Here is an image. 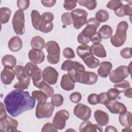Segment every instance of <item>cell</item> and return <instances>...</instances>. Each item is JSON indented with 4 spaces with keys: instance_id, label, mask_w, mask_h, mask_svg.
I'll return each mask as SVG.
<instances>
[{
    "instance_id": "cell-19",
    "label": "cell",
    "mask_w": 132,
    "mask_h": 132,
    "mask_svg": "<svg viewBox=\"0 0 132 132\" xmlns=\"http://www.w3.org/2000/svg\"><path fill=\"white\" fill-rule=\"evenodd\" d=\"M29 59L35 64L42 63L45 58V55L42 50L31 49L29 51L28 54Z\"/></svg>"
},
{
    "instance_id": "cell-55",
    "label": "cell",
    "mask_w": 132,
    "mask_h": 132,
    "mask_svg": "<svg viewBox=\"0 0 132 132\" xmlns=\"http://www.w3.org/2000/svg\"><path fill=\"white\" fill-rule=\"evenodd\" d=\"M41 3L45 7H52L54 6L56 3V1H53V0H50V1H45V0H42L41 1Z\"/></svg>"
},
{
    "instance_id": "cell-4",
    "label": "cell",
    "mask_w": 132,
    "mask_h": 132,
    "mask_svg": "<svg viewBox=\"0 0 132 132\" xmlns=\"http://www.w3.org/2000/svg\"><path fill=\"white\" fill-rule=\"evenodd\" d=\"M14 71L19 82L14 84V88L20 90L28 89L30 85V77L26 73L25 68L23 65H17L14 68Z\"/></svg>"
},
{
    "instance_id": "cell-27",
    "label": "cell",
    "mask_w": 132,
    "mask_h": 132,
    "mask_svg": "<svg viewBox=\"0 0 132 132\" xmlns=\"http://www.w3.org/2000/svg\"><path fill=\"white\" fill-rule=\"evenodd\" d=\"M119 121L121 125L125 127H131L132 125V114L130 112L126 111L119 114Z\"/></svg>"
},
{
    "instance_id": "cell-43",
    "label": "cell",
    "mask_w": 132,
    "mask_h": 132,
    "mask_svg": "<svg viewBox=\"0 0 132 132\" xmlns=\"http://www.w3.org/2000/svg\"><path fill=\"white\" fill-rule=\"evenodd\" d=\"M58 128L54 124L50 122H47L45 123L43 126L42 127V128L41 129V131L42 132H46V131H58Z\"/></svg>"
},
{
    "instance_id": "cell-44",
    "label": "cell",
    "mask_w": 132,
    "mask_h": 132,
    "mask_svg": "<svg viewBox=\"0 0 132 132\" xmlns=\"http://www.w3.org/2000/svg\"><path fill=\"white\" fill-rule=\"evenodd\" d=\"M130 87V85L129 82L126 80L124 79L123 80H122V81L118 82V83H116L114 85V88L119 89H122V92H123V91L124 90H125L126 89Z\"/></svg>"
},
{
    "instance_id": "cell-13",
    "label": "cell",
    "mask_w": 132,
    "mask_h": 132,
    "mask_svg": "<svg viewBox=\"0 0 132 132\" xmlns=\"http://www.w3.org/2000/svg\"><path fill=\"white\" fill-rule=\"evenodd\" d=\"M18 121L14 119L7 116L5 118L0 120L1 131H17Z\"/></svg>"
},
{
    "instance_id": "cell-20",
    "label": "cell",
    "mask_w": 132,
    "mask_h": 132,
    "mask_svg": "<svg viewBox=\"0 0 132 132\" xmlns=\"http://www.w3.org/2000/svg\"><path fill=\"white\" fill-rule=\"evenodd\" d=\"M97 79L98 76L95 73L93 72L85 71L81 75L79 83L91 85L95 84Z\"/></svg>"
},
{
    "instance_id": "cell-8",
    "label": "cell",
    "mask_w": 132,
    "mask_h": 132,
    "mask_svg": "<svg viewBox=\"0 0 132 132\" xmlns=\"http://www.w3.org/2000/svg\"><path fill=\"white\" fill-rule=\"evenodd\" d=\"M54 19V14L51 12H45L42 13L39 25L38 30L43 33L51 32L54 27L52 21Z\"/></svg>"
},
{
    "instance_id": "cell-45",
    "label": "cell",
    "mask_w": 132,
    "mask_h": 132,
    "mask_svg": "<svg viewBox=\"0 0 132 132\" xmlns=\"http://www.w3.org/2000/svg\"><path fill=\"white\" fill-rule=\"evenodd\" d=\"M30 1L28 0H18L17 1V6L19 10L22 11L26 10L29 6Z\"/></svg>"
},
{
    "instance_id": "cell-26",
    "label": "cell",
    "mask_w": 132,
    "mask_h": 132,
    "mask_svg": "<svg viewBox=\"0 0 132 132\" xmlns=\"http://www.w3.org/2000/svg\"><path fill=\"white\" fill-rule=\"evenodd\" d=\"M30 76L32 78L34 85L37 88L38 84L43 80V72L38 67V66H36L32 69Z\"/></svg>"
},
{
    "instance_id": "cell-33",
    "label": "cell",
    "mask_w": 132,
    "mask_h": 132,
    "mask_svg": "<svg viewBox=\"0 0 132 132\" xmlns=\"http://www.w3.org/2000/svg\"><path fill=\"white\" fill-rule=\"evenodd\" d=\"M11 11L10 8L4 7L0 9V22L1 24L7 23L11 16Z\"/></svg>"
},
{
    "instance_id": "cell-11",
    "label": "cell",
    "mask_w": 132,
    "mask_h": 132,
    "mask_svg": "<svg viewBox=\"0 0 132 132\" xmlns=\"http://www.w3.org/2000/svg\"><path fill=\"white\" fill-rule=\"evenodd\" d=\"M69 112L67 110H60L55 113L53 123L58 129H63L65 126L66 121L69 119Z\"/></svg>"
},
{
    "instance_id": "cell-17",
    "label": "cell",
    "mask_w": 132,
    "mask_h": 132,
    "mask_svg": "<svg viewBox=\"0 0 132 132\" xmlns=\"http://www.w3.org/2000/svg\"><path fill=\"white\" fill-rule=\"evenodd\" d=\"M15 75L14 70L9 67H4L1 74V79L4 85H9L13 80Z\"/></svg>"
},
{
    "instance_id": "cell-28",
    "label": "cell",
    "mask_w": 132,
    "mask_h": 132,
    "mask_svg": "<svg viewBox=\"0 0 132 132\" xmlns=\"http://www.w3.org/2000/svg\"><path fill=\"white\" fill-rule=\"evenodd\" d=\"M30 45L32 49L42 50L46 45L44 39L39 36L34 37L30 41Z\"/></svg>"
},
{
    "instance_id": "cell-16",
    "label": "cell",
    "mask_w": 132,
    "mask_h": 132,
    "mask_svg": "<svg viewBox=\"0 0 132 132\" xmlns=\"http://www.w3.org/2000/svg\"><path fill=\"white\" fill-rule=\"evenodd\" d=\"M105 106L109 111L113 114H121L127 111V108L125 105L116 100L110 101Z\"/></svg>"
},
{
    "instance_id": "cell-30",
    "label": "cell",
    "mask_w": 132,
    "mask_h": 132,
    "mask_svg": "<svg viewBox=\"0 0 132 132\" xmlns=\"http://www.w3.org/2000/svg\"><path fill=\"white\" fill-rule=\"evenodd\" d=\"M37 88H38L40 91H42L45 93L48 97H52L54 95V89L44 80H42L38 84Z\"/></svg>"
},
{
    "instance_id": "cell-2",
    "label": "cell",
    "mask_w": 132,
    "mask_h": 132,
    "mask_svg": "<svg viewBox=\"0 0 132 132\" xmlns=\"http://www.w3.org/2000/svg\"><path fill=\"white\" fill-rule=\"evenodd\" d=\"M86 24V27L77 36L78 42L82 45L89 43L91 39L97 33V29L100 25V23L95 18H90Z\"/></svg>"
},
{
    "instance_id": "cell-3",
    "label": "cell",
    "mask_w": 132,
    "mask_h": 132,
    "mask_svg": "<svg viewBox=\"0 0 132 132\" xmlns=\"http://www.w3.org/2000/svg\"><path fill=\"white\" fill-rule=\"evenodd\" d=\"M128 28V25L126 21H121L118 24L116 34L110 38V42L113 46L118 47L124 44Z\"/></svg>"
},
{
    "instance_id": "cell-21",
    "label": "cell",
    "mask_w": 132,
    "mask_h": 132,
    "mask_svg": "<svg viewBox=\"0 0 132 132\" xmlns=\"http://www.w3.org/2000/svg\"><path fill=\"white\" fill-rule=\"evenodd\" d=\"M94 118L96 122L101 126L107 125L109 121L108 114L102 110H96L94 113Z\"/></svg>"
},
{
    "instance_id": "cell-51",
    "label": "cell",
    "mask_w": 132,
    "mask_h": 132,
    "mask_svg": "<svg viewBox=\"0 0 132 132\" xmlns=\"http://www.w3.org/2000/svg\"><path fill=\"white\" fill-rule=\"evenodd\" d=\"M73 61L70 60H65L61 65V69L64 71H70L73 66Z\"/></svg>"
},
{
    "instance_id": "cell-6",
    "label": "cell",
    "mask_w": 132,
    "mask_h": 132,
    "mask_svg": "<svg viewBox=\"0 0 132 132\" xmlns=\"http://www.w3.org/2000/svg\"><path fill=\"white\" fill-rule=\"evenodd\" d=\"M12 24L15 33L18 35H22L25 31V15L23 11L16 10L12 20Z\"/></svg>"
},
{
    "instance_id": "cell-15",
    "label": "cell",
    "mask_w": 132,
    "mask_h": 132,
    "mask_svg": "<svg viewBox=\"0 0 132 132\" xmlns=\"http://www.w3.org/2000/svg\"><path fill=\"white\" fill-rule=\"evenodd\" d=\"M85 71L84 66L77 61H73L72 69L68 71V74L75 81L79 82L82 73Z\"/></svg>"
},
{
    "instance_id": "cell-32",
    "label": "cell",
    "mask_w": 132,
    "mask_h": 132,
    "mask_svg": "<svg viewBox=\"0 0 132 132\" xmlns=\"http://www.w3.org/2000/svg\"><path fill=\"white\" fill-rule=\"evenodd\" d=\"M2 63L4 67L13 68L16 65V59L13 55H6L2 58Z\"/></svg>"
},
{
    "instance_id": "cell-1",
    "label": "cell",
    "mask_w": 132,
    "mask_h": 132,
    "mask_svg": "<svg viewBox=\"0 0 132 132\" xmlns=\"http://www.w3.org/2000/svg\"><path fill=\"white\" fill-rule=\"evenodd\" d=\"M4 103L8 113L13 117L34 108L36 99L28 91L15 89L9 92L5 97Z\"/></svg>"
},
{
    "instance_id": "cell-39",
    "label": "cell",
    "mask_w": 132,
    "mask_h": 132,
    "mask_svg": "<svg viewBox=\"0 0 132 132\" xmlns=\"http://www.w3.org/2000/svg\"><path fill=\"white\" fill-rule=\"evenodd\" d=\"M63 97L60 94H54L51 98V103L55 106H61L63 103Z\"/></svg>"
},
{
    "instance_id": "cell-41",
    "label": "cell",
    "mask_w": 132,
    "mask_h": 132,
    "mask_svg": "<svg viewBox=\"0 0 132 132\" xmlns=\"http://www.w3.org/2000/svg\"><path fill=\"white\" fill-rule=\"evenodd\" d=\"M123 5V4L121 1L119 0H111L108 2L106 5V7L114 11L117 10Z\"/></svg>"
},
{
    "instance_id": "cell-9",
    "label": "cell",
    "mask_w": 132,
    "mask_h": 132,
    "mask_svg": "<svg viewBox=\"0 0 132 132\" xmlns=\"http://www.w3.org/2000/svg\"><path fill=\"white\" fill-rule=\"evenodd\" d=\"M130 74L127 66L120 65L116 69L110 72L109 74L110 80L114 84L120 82L125 79Z\"/></svg>"
},
{
    "instance_id": "cell-59",
    "label": "cell",
    "mask_w": 132,
    "mask_h": 132,
    "mask_svg": "<svg viewBox=\"0 0 132 132\" xmlns=\"http://www.w3.org/2000/svg\"><path fill=\"white\" fill-rule=\"evenodd\" d=\"M105 132H107V131H109V132H111V131H114V132H117L118 131V130L113 126H108L106 127L105 129Z\"/></svg>"
},
{
    "instance_id": "cell-35",
    "label": "cell",
    "mask_w": 132,
    "mask_h": 132,
    "mask_svg": "<svg viewBox=\"0 0 132 132\" xmlns=\"http://www.w3.org/2000/svg\"><path fill=\"white\" fill-rule=\"evenodd\" d=\"M31 95L33 97L38 101V103L44 104L47 100V96L42 91L34 90L31 92Z\"/></svg>"
},
{
    "instance_id": "cell-29",
    "label": "cell",
    "mask_w": 132,
    "mask_h": 132,
    "mask_svg": "<svg viewBox=\"0 0 132 132\" xmlns=\"http://www.w3.org/2000/svg\"><path fill=\"white\" fill-rule=\"evenodd\" d=\"M112 28L108 25H103L97 31L98 34L102 39H108L110 38L112 35Z\"/></svg>"
},
{
    "instance_id": "cell-48",
    "label": "cell",
    "mask_w": 132,
    "mask_h": 132,
    "mask_svg": "<svg viewBox=\"0 0 132 132\" xmlns=\"http://www.w3.org/2000/svg\"><path fill=\"white\" fill-rule=\"evenodd\" d=\"M81 94L78 92H73L70 95V101L74 103H78L81 101Z\"/></svg>"
},
{
    "instance_id": "cell-52",
    "label": "cell",
    "mask_w": 132,
    "mask_h": 132,
    "mask_svg": "<svg viewBox=\"0 0 132 132\" xmlns=\"http://www.w3.org/2000/svg\"><path fill=\"white\" fill-rule=\"evenodd\" d=\"M88 102L92 105L98 104V94L96 93H92L90 94L88 97Z\"/></svg>"
},
{
    "instance_id": "cell-23",
    "label": "cell",
    "mask_w": 132,
    "mask_h": 132,
    "mask_svg": "<svg viewBox=\"0 0 132 132\" xmlns=\"http://www.w3.org/2000/svg\"><path fill=\"white\" fill-rule=\"evenodd\" d=\"M90 52L93 55L99 58H105L107 56L106 51L103 45L100 43H93L90 47Z\"/></svg>"
},
{
    "instance_id": "cell-54",
    "label": "cell",
    "mask_w": 132,
    "mask_h": 132,
    "mask_svg": "<svg viewBox=\"0 0 132 132\" xmlns=\"http://www.w3.org/2000/svg\"><path fill=\"white\" fill-rule=\"evenodd\" d=\"M114 14L118 17L121 18L125 16V10H124V5H123L119 9L114 11Z\"/></svg>"
},
{
    "instance_id": "cell-50",
    "label": "cell",
    "mask_w": 132,
    "mask_h": 132,
    "mask_svg": "<svg viewBox=\"0 0 132 132\" xmlns=\"http://www.w3.org/2000/svg\"><path fill=\"white\" fill-rule=\"evenodd\" d=\"M131 47H125L120 51L121 56L125 59H130L131 58Z\"/></svg>"
},
{
    "instance_id": "cell-46",
    "label": "cell",
    "mask_w": 132,
    "mask_h": 132,
    "mask_svg": "<svg viewBox=\"0 0 132 132\" xmlns=\"http://www.w3.org/2000/svg\"><path fill=\"white\" fill-rule=\"evenodd\" d=\"M76 5L77 1H64L63 3V7L68 11L73 9Z\"/></svg>"
},
{
    "instance_id": "cell-37",
    "label": "cell",
    "mask_w": 132,
    "mask_h": 132,
    "mask_svg": "<svg viewBox=\"0 0 132 132\" xmlns=\"http://www.w3.org/2000/svg\"><path fill=\"white\" fill-rule=\"evenodd\" d=\"M109 17V14L107 11L104 9H100L95 13V19L100 22L103 23L106 22Z\"/></svg>"
},
{
    "instance_id": "cell-18",
    "label": "cell",
    "mask_w": 132,
    "mask_h": 132,
    "mask_svg": "<svg viewBox=\"0 0 132 132\" xmlns=\"http://www.w3.org/2000/svg\"><path fill=\"white\" fill-rule=\"evenodd\" d=\"M79 130L80 132H102L103 129L102 126L99 124H93L90 121L86 120L80 124Z\"/></svg>"
},
{
    "instance_id": "cell-7",
    "label": "cell",
    "mask_w": 132,
    "mask_h": 132,
    "mask_svg": "<svg viewBox=\"0 0 132 132\" xmlns=\"http://www.w3.org/2000/svg\"><path fill=\"white\" fill-rule=\"evenodd\" d=\"M71 16L73 20V27L76 29H79L82 27L87 21L88 13L82 9H75L71 12Z\"/></svg>"
},
{
    "instance_id": "cell-14",
    "label": "cell",
    "mask_w": 132,
    "mask_h": 132,
    "mask_svg": "<svg viewBox=\"0 0 132 132\" xmlns=\"http://www.w3.org/2000/svg\"><path fill=\"white\" fill-rule=\"evenodd\" d=\"M59 73L57 70L52 67H47L43 71V78L49 85H54L56 84Z\"/></svg>"
},
{
    "instance_id": "cell-12",
    "label": "cell",
    "mask_w": 132,
    "mask_h": 132,
    "mask_svg": "<svg viewBox=\"0 0 132 132\" xmlns=\"http://www.w3.org/2000/svg\"><path fill=\"white\" fill-rule=\"evenodd\" d=\"M91 108L81 103L77 104L73 109L74 114L76 117L84 121L89 120L91 117Z\"/></svg>"
},
{
    "instance_id": "cell-53",
    "label": "cell",
    "mask_w": 132,
    "mask_h": 132,
    "mask_svg": "<svg viewBox=\"0 0 132 132\" xmlns=\"http://www.w3.org/2000/svg\"><path fill=\"white\" fill-rule=\"evenodd\" d=\"M5 106L2 102L0 103V111H0V120L5 118L7 116V114L5 110L6 107H5Z\"/></svg>"
},
{
    "instance_id": "cell-58",
    "label": "cell",
    "mask_w": 132,
    "mask_h": 132,
    "mask_svg": "<svg viewBox=\"0 0 132 132\" xmlns=\"http://www.w3.org/2000/svg\"><path fill=\"white\" fill-rule=\"evenodd\" d=\"M124 95L128 98H131V88L129 87L123 91Z\"/></svg>"
},
{
    "instance_id": "cell-31",
    "label": "cell",
    "mask_w": 132,
    "mask_h": 132,
    "mask_svg": "<svg viewBox=\"0 0 132 132\" xmlns=\"http://www.w3.org/2000/svg\"><path fill=\"white\" fill-rule=\"evenodd\" d=\"M76 53L82 60L92 54L90 52V47L87 44L78 46L76 48Z\"/></svg>"
},
{
    "instance_id": "cell-5",
    "label": "cell",
    "mask_w": 132,
    "mask_h": 132,
    "mask_svg": "<svg viewBox=\"0 0 132 132\" xmlns=\"http://www.w3.org/2000/svg\"><path fill=\"white\" fill-rule=\"evenodd\" d=\"M48 53L47 60L52 64H57L60 60V49L58 43L55 41H49L45 45Z\"/></svg>"
},
{
    "instance_id": "cell-38",
    "label": "cell",
    "mask_w": 132,
    "mask_h": 132,
    "mask_svg": "<svg viewBox=\"0 0 132 132\" xmlns=\"http://www.w3.org/2000/svg\"><path fill=\"white\" fill-rule=\"evenodd\" d=\"M77 3L80 6L86 7L90 10H94L97 6V2L95 0H80Z\"/></svg>"
},
{
    "instance_id": "cell-49",
    "label": "cell",
    "mask_w": 132,
    "mask_h": 132,
    "mask_svg": "<svg viewBox=\"0 0 132 132\" xmlns=\"http://www.w3.org/2000/svg\"><path fill=\"white\" fill-rule=\"evenodd\" d=\"M110 100L108 99L106 92H102L98 95V103L102 105H106Z\"/></svg>"
},
{
    "instance_id": "cell-60",
    "label": "cell",
    "mask_w": 132,
    "mask_h": 132,
    "mask_svg": "<svg viewBox=\"0 0 132 132\" xmlns=\"http://www.w3.org/2000/svg\"><path fill=\"white\" fill-rule=\"evenodd\" d=\"M130 130H131L130 127H125V129H123L122 130V131H130Z\"/></svg>"
},
{
    "instance_id": "cell-47",
    "label": "cell",
    "mask_w": 132,
    "mask_h": 132,
    "mask_svg": "<svg viewBox=\"0 0 132 132\" xmlns=\"http://www.w3.org/2000/svg\"><path fill=\"white\" fill-rule=\"evenodd\" d=\"M63 55L65 58L68 59H72L75 57L74 52L70 47L64 48L63 51Z\"/></svg>"
},
{
    "instance_id": "cell-42",
    "label": "cell",
    "mask_w": 132,
    "mask_h": 132,
    "mask_svg": "<svg viewBox=\"0 0 132 132\" xmlns=\"http://www.w3.org/2000/svg\"><path fill=\"white\" fill-rule=\"evenodd\" d=\"M61 22L64 25H70L73 23V20L71 14L70 12H65L61 16Z\"/></svg>"
},
{
    "instance_id": "cell-56",
    "label": "cell",
    "mask_w": 132,
    "mask_h": 132,
    "mask_svg": "<svg viewBox=\"0 0 132 132\" xmlns=\"http://www.w3.org/2000/svg\"><path fill=\"white\" fill-rule=\"evenodd\" d=\"M131 4H128L124 5V10L125 15H129V16H131L132 14V8H131Z\"/></svg>"
},
{
    "instance_id": "cell-25",
    "label": "cell",
    "mask_w": 132,
    "mask_h": 132,
    "mask_svg": "<svg viewBox=\"0 0 132 132\" xmlns=\"http://www.w3.org/2000/svg\"><path fill=\"white\" fill-rule=\"evenodd\" d=\"M23 43L21 39L18 36L12 37L9 41L8 46V48L11 52H18L22 48Z\"/></svg>"
},
{
    "instance_id": "cell-34",
    "label": "cell",
    "mask_w": 132,
    "mask_h": 132,
    "mask_svg": "<svg viewBox=\"0 0 132 132\" xmlns=\"http://www.w3.org/2000/svg\"><path fill=\"white\" fill-rule=\"evenodd\" d=\"M82 60L87 67L90 69L96 68L100 64L99 60L92 54L87 56Z\"/></svg>"
},
{
    "instance_id": "cell-57",
    "label": "cell",
    "mask_w": 132,
    "mask_h": 132,
    "mask_svg": "<svg viewBox=\"0 0 132 132\" xmlns=\"http://www.w3.org/2000/svg\"><path fill=\"white\" fill-rule=\"evenodd\" d=\"M102 40L101 37L100 36V35L98 34L97 32L90 40V41L93 42V43H100Z\"/></svg>"
},
{
    "instance_id": "cell-22",
    "label": "cell",
    "mask_w": 132,
    "mask_h": 132,
    "mask_svg": "<svg viewBox=\"0 0 132 132\" xmlns=\"http://www.w3.org/2000/svg\"><path fill=\"white\" fill-rule=\"evenodd\" d=\"M75 81L72 79L68 74H64L62 75L60 86L61 88L66 91H70L74 89L75 87Z\"/></svg>"
},
{
    "instance_id": "cell-24",
    "label": "cell",
    "mask_w": 132,
    "mask_h": 132,
    "mask_svg": "<svg viewBox=\"0 0 132 132\" xmlns=\"http://www.w3.org/2000/svg\"><path fill=\"white\" fill-rule=\"evenodd\" d=\"M112 68V64L109 61H103L100 64L97 70V74L101 77H107L110 74Z\"/></svg>"
},
{
    "instance_id": "cell-10",
    "label": "cell",
    "mask_w": 132,
    "mask_h": 132,
    "mask_svg": "<svg viewBox=\"0 0 132 132\" xmlns=\"http://www.w3.org/2000/svg\"><path fill=\"white\" fill-rule=\"evenodd\" d=\"M54 110V105L50 102L44 104L38 103L36 109V117L38 119L49 118L52 117Z\"/></svg>"
},
{
    "instance_id": "cell-36",
    "label": "cell",
    "mask_w": 132,
    "mask_h": 132,
    "mask_svg": "<svg viewBox=\"0 0 132 132\" xmlns=\"http://www.w3.org/2000/svg\"><path fill=\"white\" fill-rule=\"evenodd\" d=\"M41 15L39 12L36 10H32L31 12V23L36 30L39 29V25L40 23L41 19Z\"/></svg>"
},
{
    "instance_id": "cell-40",
    "label": "cell",
    "mask_w": 132,
    "mask_h": 132,
    "mask_svg": "<svg viewBox=\"0 0 132 132\" xmlns=\"http://www.w3.org/2000/svg\"><path fill=\"white\" fill-rule=\"evenodd\" d=\"M107 96L110 101L116 100L121 93L120 91L116 88H110L106 92Z\"/></svg>"
}]
</instances>
